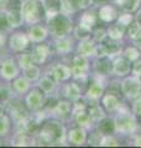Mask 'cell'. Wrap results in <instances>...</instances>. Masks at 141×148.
Segmentation results:
<instances>
[{
    "label": "cell",
    "mask_w": 141,
    "mask_h": 148,
    "mask_svg": "<svg viewBox=\"0 0 141 148\" xmlns=\"http://www.w3.org/2000/svg\"><path fill=\"white\" fill-rule=\"evenodd\" d=\"M64 136V130L61 122L50 120L42 123L40 128V137L46 143H58Z\"/></svg>",
    "instance_id": "1"
},
{
    "label": "cell",
    "mask_w": 141,
    "mask_h": 148,
    "mask_svg": "<svg viewBox=\"0 0 141 148\" xmlns=\"http://www.w3.org/2000/svg\"><path fill=\"white\" fill-rule=\"evenodd\" d=\"M48 25L51 32L56 37H66L72 30V22H70L69 17L59 12L51 16V18L48 20Z\"/></svg>",
    "instance_id": "2"
},
{
    "label": "cell",
    "mask_w": 141,
    "mask_h": 148,
    "mask_svg": "<svg viewBox=\"0 0 141 148\" xmlns=\"http://www.w3.org/2000/svg\"><path fill=\"white\" fill-rule=\"evenodd\" d=\"M115 121V130L116 132L123 135H130L136 131L138 128V121L130 112L126 111H119L118 116L114 119Z\"/></svg>",
    "instance_id": "3"
},
{
    "label": "cell",
    "mask_w": 141,
    "mask_h": 148,
    "mask_svg": "<svg viewBox=\"0 0 141 148\" xmlns=\"http://www.w3.org/2000/svg\"><path fill=\"white\" fill-rule=\"evenodd\" d=\"M121 94L130 100H136L141 96V79L136 75L126 77L120 84Z\"/></svg>",
    "instance_id": "4"
},
{
    "label": "cell",
    "mask_w": 141,
    "mask_h": 148,
    "mask_svg": "<svg viewBox=\"0 0 141 148\" xmlns=\"http://www.w3.org/2000/svg\"><path fill=\"white\" fill-rule=\"evenodd\" d=\"M121 88H114L111 85L108 91H104L102 96V105L108 111H115L120 108L121 104Z\"/></svg>",
    "instance_id": "5"
},
{
    "label": "cell",
    "mask_w": 141,
    "mask_h": 148,
    "mask_svg": "<svg viewBox=\"0 0 141 148\" xmlns=\"http://www.w3.org/2000/svg\"><path fill=\"white\" fill-rule=\"evenodd\" d=\"M44 6L36 0H27L22 5V15L29 22H36L44 16Z\"/></svg>",
    "instance_id": "6"
},
{
    "label": "cell",
    "mask_w": 141,
    "mask_h": 148,
    "mask_svg": "<svg viewBox=\"0 0 141 148\" xmlns=\"http://www.w3.org/2000/svg\"><path fill=\"white\" fill-rule=\"evenodd\" d=\"M93 68L99 77H106L113 73V61L109 56H99V58L94 62Z\"/></svg>",
    "instance_id": "7"
},
{
    "label": "cell",
    "mask_w": 141,
    "mask_h": 148,
    "mask_svg": "<svg viewBox=\"0 0 141 148\" xmlns=\"http://www.w3.org/2000/svg\"><path fill=\"white\" fill-rule=\"evenodd\" d=\"M118 16H119V12H118L116 8L114 5H110V4L100 6L99 10H98L99 20H102L103 22H106V24H111V22L116 21Z\"/></svg>",
    "instance_id": "8"
},
{
    "label": "cell",
    "mask_w": 141,
    "mask_h": 148,
    "mask_svg": "<svg viewBox=\"0 0 141 148\" xmlns=\"http://www.w3.org/2000/svg\"><path fill=\"white\" fill-rule=\"evenodd\" d=\"M131 62H129L124 56L118 57L115 61H113V73L116 77H126L131 72Z\"/></svg>",
    "instance_id": "9"
},
{
    "label": "cell",
    "mask_w": 141,
    "mask_h": 148,
    "mask_svg": "<svg viewBox=\"0 0 141 148\" xmlns=\"http://www.w3.org/2000/svg\"><path fill=\"white\" fill-rule=\"evenodd\" d=\"M88 69V62L86 57L78 54L73 58L72 61V67H70V72H72L74 75L78 77V75H86V72Z\"/></svg>",
    "instance_id": "10"
},
{
    "label": "cell",
    "mask_w": 141,
    "mask_h": 148,
    "mask_svg": "<svg viewBox=\"0 0 141 148\" xmlns=\"http://www.w3.org/2000/svg\"><path fill=\"white\" fill-rule=\"evenodd\" d=\"M108 31V37H110L113 40H118L120 41L124 37V35H126V27L120 25L119 22H111V25H109L106 27Z\"/></svg>",
    "instance_id": "11"
},
{
    "label": "cell",
    "mask_w": 141,
    "mask_h": 148,
    "mask_svg": "<svg viewBox=\"0 0 141 148\" xmlns=\"http://www.w3.org/2000/svg\"><path fill=\"white\" fill-rule=\"evenodd\" d=\"M68 140L72 145L81 146L87 141V133L83 130V127L73 128V130H70L69 133H68Z\"/></svg>",
    "instance_id": "12"
},
{
    "label": "cell",
    "mask_w": 141,
    "mask_h": 148,
    "mask_svg": "<svg viewBox=\"0 0 141 148\" xmlns=\"http://www.w3.org/2000/svg\"><path fill=\"white\" fill-rule=\"evenodd\" d=\"M78 53L83 57H89V56L97 54V45L94 41L91 40H83L78 46Z\"/></svg>",
    "instance_id": "13"
},
{
    "label": "cell",
    "mask_w": 141,
    "mask_h": 148,
    "mask_svg": "<svg viewBox=\"0 0 141 148\" xmlns=\"http://www.w3.org/2000/svg\"><path fill=\"white\" fill-rule=\"evenodd\" d=\"M98 131L103 135H113L114 132H116L114 119L103 117L100 121H98Z\"/></svg>",
    "instance_id": "14"
},
{
    "label": "cell",
    "mask_w": 141,
    "mask_h": 148,
    "mask_svg": "<svg viewBox=\"0 0 141 148\" xmlns=\"http://www.w3.org/2000/svg\"><path fill=\"white\" fill-rule=\"evenodd\" d=\"M103 94H104V88H103L102 83L99 82H93L92 84H89L88 90H87V96L92 100H98L100 99Z\"/></svg>",
    "instance_id": "15"
},
{
    "label": "cell",
    "mask_w": 141,
    "mask_h": 148,
    "mask_svg": "<svg viewBox=\"0 0 141 148\" xmlns=\"http://www.w3.org/2000/svg\"><path fill=\"white\" fill-rule=\"evenodd\" d=\"M52 75L56 80L63 82L70 77V68L66 67L64 64H57L52 68Z\"/></svg>",
    "instance_id": "16"
},
{
    "label": "cell",
    "mask_w": 141,
    "mask_h": 148,
    "mask_svg": "<svg viewBox=\"0 0 141 148\" xmlns=\"http://www.w3.org/2000/svg\"><path fill=\"white\" fill-rule=\"evenodd\" d=\"M50 54V47L47 45H40L35 48V52L32 53V61L42 63L45 62V59L47 58V56Z\"/></svg>",
    "instance_id": "17"
},
{
    "label": "cell",
    "mask_w": 141,
    "mask_h": 148,
    "mask_svg": "<svg viewBox=\"0 0 141 148\" xmlns=\"http://www.w3.org/2000/svg\"><path fill=\"white\" fill-rule=\"evenodd\" d=\"M44 9L50 16L56 15L62 10V0H45Z\"/></svg>",
    "instance_id": "18"
},
{
    "label": "cell",
    "mask_w": 141,
    "mask_h": 148,
    "mask_svg": "<svg viewBox=\"0 0 141 148\" xmlns=\"http://www.w3.org/2000/svg\"><path fill=\"white\" fill-rule=\"evenodd\" d=\"M10 46L15 51H21L27 46V37L24 34H15L10 38Z\"/></svg>",
    "instance_id": "19"
},
{
    "label": "cell",
    "mask_w": 141,
    "mask_h": 148,
    "mask_svg": "<svg viewBox=\"0 0 141 148\" xmlns=\"http://www.w3.org/2000/svg\"><path fill=\"white\" fill-rule=\"evenodd\" d=\"M6 20L8 24L10 26H20L21 20H22V14H21V9H10L6 15Z\"/></svg>",
    "instance_id": "20"
},
{
    "label": "cell",
    "mask_w": 141,
    "mask_h": 148,
    "mask_svg": "<svg viewBox=\"0 0 141 148\" xmlns=\"http://www.w3.org/2000/svg\"><path fill=\"white\" fill-rule=\"evenodd\" d=\"M42 103H44V99H42V94L40 90H32L30 92V95L27 96V104H29V106L31 109H39L40 106L42 105Z\"/></svg>",
    "instance_id": "21"
},
{
    "label": "cell",
    "mask_w": 141,
    "mask_h": 148,
    "mask_svg": "<svg viewBox=\"0 0 141 148\" xmlns=\"http://www.w3.org/2000/svg\"><path fill=\"white\" fill-rule=\"evenodd\" d=\"M116 3L125 12L130 14L138 11L140 5V0H116Z\"/></svg>",
    "instance_id": "22"
},
{
    "label": "cell",
    "mask_w": 141,
    "mask_h": 148,
    "mask_svg": "<svg viewBox=\"0 0 141 148\" xmlns=\"http://www.w3.org/2000/svg\"><path fill=\"white\" fill-rule=\"evenodd\" d=\"M98 18H99V17H98V14H95L94 11H87V12L81 17V21H79V24L92 30L93 27L95 26Z\"/></svg>",
    "instance_id": "23"
},
{
    "label": "cell",
    "mask_w": 141,
    "mask_h": 148,
    "mask_svg": "<svg viewBox=\"0 0 141 148\" xmlns=\"http://www.w3.org/2000/svg\"><path fill=\"white\" fill-rule=\"evenodd\" d=\"M1 73H3L4 77L8 78V79H10V78L15 77L16 73H17V69H16L15 63H14L11 59H8V61H5V62L3 63V66H1Z\"/></svg>",
    "instance_id": "24"
},
{
    "label": "cell",
    "mask_w": 141,
    "mask_h": 148,
    "mask_svg": "<svg viewBox=\"0 0 141 148\" xmlns=\"http://www.w3.org/2000/svg\"><path fill=\"white\" fill-rule=\"evenodd\" d=\"M123 56L128 59L129 62L131 63H135L136 61H139L140 59V51H139V47H136V46H129V47H126L123 52Z\"/></svg>",
    "instance_id": "25"
},
{
    "label": "cell",
    "mask_w": 141,
    "mask_h": 148,
    "mask_svg": "<svg viewBox=\"0 0 141 148\" xmlns=\"http://www.w3.org/2000/svg\"><path fill=\"white\" fill-rule=\"evenodd\" d=\"M88 114H89L91 120L94 121V122H98V121H100L103 117H105V114H104V111H103V109L100 108L99 105H95V104L89 106Z\"/></svg>",
    "instance_id": "26"
},
{
    "label": "cell",
    "mask_w": 141,
    "mask_h": 148,
    "mask_svg": "<svg viewBox=\"0 0 141 148\" xmlns=\"http://www.w3.org/2000/svg\"><path fill=\"white\" fill-rule=\"evenodd\" d=\"M55 110L58 116L68 117L70 115V111H72V104L68 103V101H58V104L55 108Z\"/></svg>",
    "instance_id": "27"
},
{
    "label": "cell",
    "mask_w": 141,
    "mask_h": 148,
    "mask_svg": "<svg viewBox=\"0 0 141 148\" xmlns=\"http://www.w3.org/2000/svg\"><path fill=\"white\" fill-rule=\"evenodd\" d=\"M64 95L70 100H76L81 95V89H79L78 84L76 83H70V84L66 85L64 88Z\"/></svg>",
    "instance_id": "28"
},
{
    "label": "cell",
    "mask_w": 141,
    "mask_h": 148,
    "mask_svg": "<svg viewBox=\"0 0 141 148\" xmlns=\"http://www.w3.org/2000/svg\"><path fill=\"white\" fill-rule=\"evenodd\" d=\"M76 121L81 127H87V126L91 125L92 120H91V117H89L88 111H86L83 109V110H79L76 112Z\"/></svg>",
    "instance_id": "29"
},
{
    "label": "cell",
    "mask_w": 141,
    "mask_h": 148,
    "mask_svg": "<svg viewBox=\"0 0 141 148\" xmlns=\"http://www.w3.org/2000/svg\"><path fill=\"white\" fill-rule=\"evenodd\" d=\"M47 36V32L44 27H41L39 25L36 26H32L31 30H30V37L34 41H42Z\"/></svg>",
    "instance_id": "30"
},
{
    "label": "cell",
    "mask_w": 141,
    "mask_h": 148,
    "mask_svg": "<svg viewBox=\"0 0 141 148\" xmlns=\"http://www.w3.org/2000/svg\"><path fill=\"white\" fill-rule=\"evenodd\" d=\"M57 51L59 53H68L70 48H72V45H70V40L68 38H64V37H61V40L57 41Z\"/></svg>",
    "instance_id": "31"
},
{
    "label": "cell",
    "mask_w": 141,
    "mask_h": 148,
    "mask_svg": "<svg viewBox=\"0 0 141 148\" xmlns=\"http://www.w3.org/2000/svg\"><path fill=\"white\" fill-rule=\"evenodd\" d=\"M74 34H76L77 38H81L82 41L83 40H88L89 37H91V29H88V27L79 24L76 27V30H74Z\"/></svg>",
    "instance_id": "32"
},
{
    "label": "cell",
    "mask_w": 141,
    "mask_h": 148,
    "mask_svg": "<svg viewBox=\"0 0 141 148\" xmlns=\"http://www.w3.org/2000/svg\"><path fill=\"white\" fill-rule=\"evenodd\" d=\"M108 36V31H106V27H95V29L93 30V38L95 42H102L103 40L105 38Z\"/></svg>",
    "instance_id": "33"
},
{
    "label": "cell",
    "mask_w": 141,
    "mask_h": 148,
    "mask_svg": "<svg viewBox=\"0 0 141 148\" xmlns=\"http://www.w3.org/2000/svg\"><path fill=\"white\" fill-rule=\"evenodd\" d=\"M62 9L66 12H74L78 10L79 6L77 0H62Z\"/></svg>",
    "instance_id": "34"
},
{
    "label": "cell",
    "mask_w": 141,
    "mask_h": 148,
    "mask_svg": "<svg viewBox=\"0 0 141 148\" xmlns=\"http://www.w3.org/2000/svg\"><path fill=\"white\" fill-rule=\"evenodd\" d=\"M140 29H141V26L134 20L128 27H126V35H128V37H129L130 40H134V37L139 34Z\"/></svg>",
    "instance_id": "35"
},
{
    "label": "cell",
    "mask_w": 141,
    "mask_h": 148,
    "mask_svg": "<svg viewBox=\"0 0 141 148\" xmlns=\"http://www.w3.org/2000/svg\"><path fill=\"white\" fill-rule=\"evenodd\" d=\"M134 20H135V17L131 15L130 12H124V14H121V15L118 16L116 22H119L120 25H123V26H125V27H128Z\"/></svg>",
    "instance_id": "36"
},
{
    "label": "cell",
    "mask_w": 141,
    "mask_h": 148,
    "mask_svg": "<svg viewBox=\"0 0 141 148\" xmlns=\"http://www.w3.org/2000/svg\"><path fill=\"white\" fill-rule=\"evenodd\" d=\"M120 142L113 135H103L100 146H119Z\"/></svg>",
    "instance_id": "37"
},
{
    "label": "cell",
    "mask_w": 141,
    "mask_h": 148,
    "mask_svg": "<svg viewBox=\"0 0 141 148\" xmlns=\"http://www.w3.org/2000/svg\"><path fill=\"white\" fill-rule=\"evenodd\" d=\"M19 63H20V66L22 68H29L30 66H32V56L29 54V53H24L20 56V58H19Z\"/></svg>",
    "instance_id": "38"
},
{
    "label": "cell",
    "mask_w": 141,
    "mask_h": 148,
    "mask_svg": "<svg viewBox=\"0 0 141 148\" xmlns=\"http://www.w3.org/2000/svg\"><path fill=\"white\" fill-rule=\"evenodd\" d=\"M53 86H55V83H53V80H51V78H44V79L40 82V89H42L46 92L52 90Z\"/></svg>",
    "instance_id": "39"
},
{
    "label": "cell",
    "mask_w": 141,
    "mask_h": 148,
    "mask_svg": "<svg viewBox=\"0 0 141 148\" xmlns=\"http://www.w3.org/2000/svg\"><path fill=\"white\" fill-rule=\"evenodd\" d=\"M102 138H103V133H100L99 131L97 132H92L91 133V137H89V145L92 146H100V142H102Z\"/></svg>",
    "instance_id": "40"
},
{
    "label": "cell",
    "mask_w": 141,
    "mask_h": 148,
    "mask_svg": "<svg viewBox=\"0 0 141 148\" xmlns=\"http://www.w3.org/2000/svg\"><path fill=\"white\" fill-rule=\"evenodd\" d=\"M39 68H36L34 66H30L29 68H26L25 69V77L27 78V79H31V80H34L36 79L37 77H39Z\"/></svg>",
    "instance_id": "41"
},
{
    "label": "cell",
    "mask_w": 141,
    "mask_h": 148,
    "mask_svg": "<svg viewBox=\"0 0 141 148\" xmlns=\"http://www.w3.org/2000/svg\"><path fill=\"white\" fill-rule=\"evenodd\" d=\"M27 86H29V85H27V82H26L25 79H21V78H20V79H17V80L15 82V88H16L19 91L26 90Z\"/></svg>",
    "instance_id": "42"
},
{
    "label": "cell",
    "mask_w": 141,
    "mask_h": 148,
    "mask_svg": "<svg viewBox=\"0 0 141 148\" xmlns=\"http://www.w3.org/2000/svg\"><path fill=\"white\" fill-rule=\"evenodd\" d=\"M131 72H133L134 75L139 77L140 79H141V61H136L135 62L133 68H131Z\"/></svg>",
    "instance_id": "43"
},
{
    "label": "cell",
    "mask_w": 141,
    "mask_h": 148,
    "mask_svg": "<svg viewBox=\"0 0 141 148\" xmlns=\"http://www.w3.org/2000/svg\"><path fill=\"white\" fill-rule=\"evenodd\" d=\"M79 9H88L94 3V0H77Z\"/></svg>",
    "instance_id": "44"
},
{
    "label": "cell",
    "mask_w": 141,
    "mask_h": 148,
    "mask_svg": "<svg viewBox=\"0 0 141 148\" xmlns=\"http://www.w3.org/2000/svg\"><path fill=\"white\" fill-rule=\"evenodd\" d=\"M45 104H46V105H45L46 108H48V109H55L56 106H57L58 101H57V99L52 96V98H48V99H47V101H46Z\"/></svg>",
    "instance_id": "45"
},
{
    "label": "cell",
    "mask_w": 141,
    "mask_h": 148,
    "mask_svg": "<svg viewBox=\"0 0 141 148\" xmlns=\"http://www.w3.org/2000/svg\"><path fill=\"white\" fill-rule=\"evenodd\" d=\"M6 130H8V121L5 117L0 115V135H3Z\"/></svg>",
    "instance_id": "46"
},
{
    "label": "cell",
    "mask_w": 141,
    "mask_h": 148,
    "mask_svg": "<svg viewBox=\"0 0 141 148\" xmlns=\"http://www.w3.org/2000/svg\"><path fill=\"white\" fill-rule=\"evenodd\" d=\"M10 98V94H9V90L5 88H1L0 89V101H6Z\"/></svg>",
    "instance_id": "47"
},
{
    "label": "cell",
    "mask_w": 141,
    "mask_h": 148,
    "mask_svg": "<svg viewBox=\"0 0 141 148\" xmlns=\"http://www.w3.org/2000/svg\"><path fill=\"white\" fill-rule=\"evenodd\" d=\"M133 42H134V45L136 46V47L141 48V29H140V31H139V34H138V35H136V36L134 37Z\"/></svg>",
    "instance_id": "48"
},
{
    "label": "cell",
    "mask_w": 141,
    "mask_h": 148,
    "mask_svg": "<svg viewBox=\"0 0 141 148\" xmlns=\"http://www.w3.org/2000/svg\"><path fill=\"white\" fill-rule=\"evenodd\" d=\"M8 24V20H6V15H4V14H0V30L1 29H5Z\"/></svg>",
    "instance_id": "49"
},
{
    "label": "cell",
    "mask_w": 141,
    "mask_h": 148,
    "mask_svg": "<svg viewBox=\"0 0 141 148\" xmlns=\"http://www.w3.org/2000/svg\"><path fill=\"white\" fill-rule=\"evenodd\" d=\"M135 21L138 22V24L141 26V10L138 11V14H136V16H135Z\"/></svg>",
    "instance_id": "50"
},
{
    "label": "cell",
    "mask_w": 141,
    "mask_h": 148,
    "mask_svg": "<svg viewBox=\"0 0 141 148\" xmlns=\"http://www.w3.org/2000/svg\"><path fill=\"white\" fill-rule=\"evenodd\" d=\"M134 142H135V146H141V135L140 136H136Z\"/></svg>",
    "instance_id": "51"
},
{
    "label": "cell",
    "mask_w": 141,
    "mask_h": 148,
    "mask_svg": "<svg viewBox=\"0 0 141 148\" xmlns=\"http://www.w3.org/2000/svg\"><path fill=\"white\" fill-rule=\"evenodd\" d=\"M3 43H4V37L1 34H0V46H3Z\"/></svg>",
    "instance_id": "52"
},
{
    "label": "cell",
    "mask_w": 141,
    "mask_h": 148,
    "mask_svg": "<svg viewBox=\"0 0 141 148\" xmlns=\"http://www.w3.org/2000/svg\"><path fill=\"white\" fill-rule=\"evenodd\" d=\"M109 0H94V3H108Z\"/></svg>",
    "instance_id": "53"
},
{
    "label": "cell",
    "mask_w": 141,
    "mask_h": 148,
    "mask_svg": "<svg viewBox=\"0 0 141 148\" xmlns=\"http://www.w3.org/2000/svg\"><path fill=\"white\" fill-rule=\"evenodd\" d=\"M0 115H1V105H0Z\"/></svg>",
    "instance_id": "54"
},
{
    "label": "cell",
    "mask_w": 141,
    "mask_h": 148,
    "mask_svg": "<svg viewBox=\"0 0 141 148\" xmlns=\"http://www.w3.org/2000/svg\"><path fill=\"white\" fill-rule=\"evenodd\" d=\"M140 1H141V0H140Z\"/></svg>",
    "instance_id": "55"
}]
</instances>
